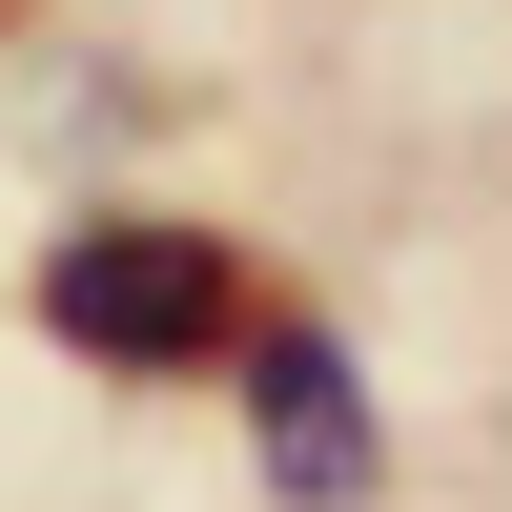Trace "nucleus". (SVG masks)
<instances>
[{
    "mask_svg": "<svg viewBox=\"0 0 512 512\" xmlns=\"http://www.w3.org/2000/svg\"><path fill=\"white\" fill-rule=\"evenodd\" d=\"M41 328H62L82 369H205L246 328V287H226V246H185V226H82V246H41Z\"/></svg>",
    "mask_w": 512,
    "mask_h": 512,
    "instance_id": "f257e3e1",
    "label": "nucleus"
},
{
    "mask_svg": "<svg viewBox=\"0 0 512 512\" xmlns=\"http://www.w3.org/2000/svg\"><path fill=\"white\" fill-rule=\"evenodd\" d=\"M246 410H267V472H287V492H349V472H369V431H349V369H328L308 328H267V349H246Z\"/></svg>",
    "mask_w": 512,
    "mask_h": 512,
    "instance_id": "f03ea898",
    "label": "nucleus"
}]
</instances>
